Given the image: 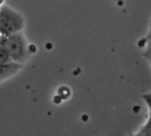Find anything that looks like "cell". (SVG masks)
<instances>
[{
  "mask_svg": "<svg viewBox=\"0 0 151 136\" xmlns=\"http://www.w3.org/2000/svg\"><path fill=\"white\" fill-rule=\"evenodd\" d=\"M0 45L9 53L14 62L21 65H24L32 54L30 46L22 31L1 37Z\"/></svg>",
  "mask_w": 151,
  "mask_h": 136,
  "instance_id": "1",
  "label": "cell"
},
{
  "mask_svg": "<svg viewBox=\"0 0 151 136\" xmlns=\"http://www.w3.org/2000/svg\"><path fill=\"white\" fill-rule=\"evenodd\" d=\"M25 25L23 15L8 6L0 7V37L22 32Z\"/></svg>",
  "mask_w": 151,
  "mask_h": 136,
  "instance_id": "2",
  "label": "cell"
},
{
  "mask_svg": "<svg viewBox=\"0 0 151 136\" xmlns=\"http://www.w3.org/2000/svg\"><path fill=\"white\" fill-rule=\"evenodd\" d=\"M22 68L23 65L15 62L8 65H0V83L16 75Z\"/></svg>",
  "mask_w": 151,
  "mask_h": 136,
  "instance_id": "3",
  "label": "cell"
},
{
  "mask_svg": "<svg viewBox=\"0 0 151 136\" xmlns=\"http://www.w3.org/2000/svg\"><path fill=\"white\" fill-rule=\"evenodd\" d=\"M13 62L14 60L9 53L3 46L0 45V65H8Z\"/></svg>",
  "mask_w": 151,
  "mask_h": 136,
  "instance_id": "4",
  "label": "cell"
},
{
  "mask_svg": "<svg viewBox=\"0 0 151 136\" xmlns=\"http://www.w3.org/2000/svg\"><path fill=\"white\" fill-rule=\"evenodd\" d=\"M143 99L146 101V103L147 104V107H148V109H149V119H148L147 124L144 127V129H147L149 127L151 128V92L144 94L143 95Z\"/></svg>",
  "mask_w": 151,
  "mask_h": 136,
  "instance_id": "5",
  "label": "cell"
},
{
  "mask_svg": "<svg viewBox=\"0 0 151 136\" xmlns=\"http://www.w3.org/2000/svg\"><path fill=\"white\" fill-rule=\"evenodd\" d=\"M143 55L148 60V62L150 63V66H151V45L147 44L146 48H145V51L143 53Z\"/></svg>",
  "mask_w": 151,
  "mask_h": 136,
  "instance_id": "6",
  "label": "cell"
},
{
  "mask_svg": "<svg viewBox=\"0 0 151 136\" xmlns=\"http://www.w3.org/2000/svg\"><path fill=\"white\" fill-rule=\"evenodd\" d=\"M146 41H150L151 42V19H150V22H149V27H148V30L147 33V36L145 37Z\"/></svg>",
  "mask_w": 151,
  "mask_h": 136,
  "instance_id": "7",
  "label": "cell"
},
{
  "mask_svg": "<svg viewBox=\"0 0 151 136\" xmlns=\"http://www.w3.org/2000/svg\"><path fill=\"white\" fill-rule=\"evenodd\" d=\"M4 3H5V0H0V7L4 6Z\"/></svg>",
  "mask_w": 151,
  "mask_h": 136,
  "instance_id": "8",
  "label": "cell"
},
{
  "mask_svg": "<svg viewBox=\"0 0 151 136\" xmlns=\"http://www.w3.org/2000/svg\"><path fill=\"white\" fill-rule=\"evenodd\" d=\"M0 39H1V37H0Z\"/></svg>",
  "mask_w": 151,
  "mask_h": 136,
  "instance_id": "9",
  "label": "cell"
}]
</instances>
